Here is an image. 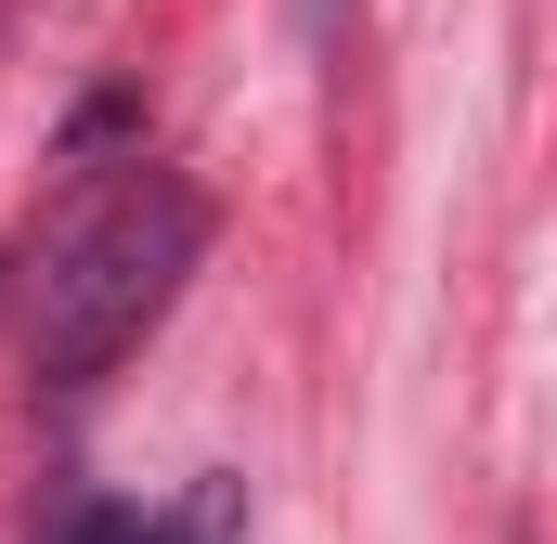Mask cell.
<instances>
[{
    "mask_svg": "<svg viewBox=\"0 0 557 544\" xmlns=\"http://www.w3.org/2000/svg\"><path fill=\"white\" fill-rule=\"evenodd\" d=\"M195 247H208V208H195V182H169V169L104 182V195H91L65 234H52V260H39L26 376H39V390H91L117 350H143V324L182 298Z\"/></svg>",
    "mask_w": 557,
    "mask_h": 544,
    "instance_id": "obj_1",
    "label": "cell"
},
{
    "mask_svg": "<svg viewBox=\"0 0 557 544\" xmlns=\"http://www.w3.org/2000/svg\"><path fill=\"white\" fill-rule=\"evenodd\" d=\"M234 532V480H208V506H195V532H169V519H143V506H65L52 544H221Z\"/></svg>",
    "mask_w": 557,
    "mask_h": 544,
    "instance_id": "obj_2",
    "label": "cell"
}]
</instances>
